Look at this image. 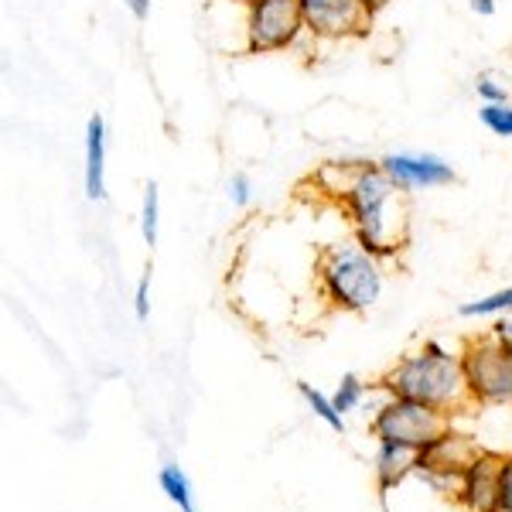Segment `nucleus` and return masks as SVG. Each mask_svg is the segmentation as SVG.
Instances as JSON below:
<instances>
[{"instance_id": "1", "label": "nucleus", "mask_w": 512, "mask_h": 512, "mask_svg": "<svg viewBox=\"0 0 512 512\" xmlns=\"http://www.w3.org/2000/svg\"><path fill=\"white\" fill-rule=\"evenodd\" d=\"M379 390L386 396H407V400L427 403V407L441 410L448 417L472 407L461 355H451L434 338H427L420 352L403 355L393 369H386L383 379H379Z\"/></svg>"}, {"instance_id": "2", "label": "nucleus", "mask_w": 512, "mask_h": 512, "mask_svg": "<svg viewBox=\"0 0 512 512\" xmlns=\"http://www.w3.org/2000/svg\"><path fill=\"white\" fill-rule=\"evenodd\" d=\"M400 188L393 185L379 164L373 161H359L352 171V178L342 188V205L349 209L352 229H355V243L366 253H373L376 260H390L400 253V236H393V222H390V205Z\"/></svg>"}, {"instance_id": "3", "label": "nucleus", "mask_w": 512, "mask_h": 512, "mask_svg": "<svg viewBox=\"0 0 512 512\" xmlns=\"http://www.w3.org/2000/svg\"><path fill=\"white\" fill-rule=\"evenodd\" d=\"M318 294L328 308L362 315L383 297V260L366 253L359 243H332L318 253L315 263Z\"/></svg>"}, {"instance_id": "4", "label": "nucleus", "mask_w": 512, "mask_h": 512, "mask_svg": "<svg viewBox=\"0 0 512 512\" xmlns=\"http://www.w3.org/2000/svg\"><path fill=\"white\" fill-rule=\"evenodd\" d=\"M461 369H465L472 403H482V407L512 403V349H506L499 338H472L461 352Z\"/></svg>"}, {"instance_id": "5", "label": "nucleus", "mask_w": 512, "mask_h": 512, "mask_svg": "<svg viewBox=\"0 0 512 512\" xmlns=\"http://www.w3.org/2000/svg\"><path fill=\"white\" fill-rule=\"evenodd\" d=\"M451 427V417L427 403L407 400V396H386V403L369 420V434L376 441L407 444V448H427L434 437Z\"/></svg>"}, {"instance_id": "6", "label": "nucleus", "mask_w": 512, "mask_h": 512, "mask_svg": "<svg viewBox=\"0 0 512 512\" xmlns=\"http://www.w3.org/2000/svg\"><path fill=\"white\" fill-rule=\"evenodd\" d=\"M301 0H253L246 4V52H284L304 35Z\"/></svg>"}, {"instance_id": "7", "label": "nucleus", "mask_w": 512, "mask_h": 512, "mask_svg": "<svg viewBox=\"0 0 512 512\" xmlns=\"http://www.w3.org/2000/svg\"><path fill=\"white\" fill-rule=\"evenodd\" d=\"M485 454V448H478L475 437L454 431L448 427L441 437H434L427 448H420V468L417 475L424 478L427 485H434L437 492H458V482L468 468L475 465Z\"/></svg>"}, {"instance_id": "8", "label": "nucleus", "mask_w": 512, "mask_h": 512, "mask_svg": "<svg viewBox=\"0 0 512 512\" xmlns=\"http://www.w3.org/2000/svg\"><path fill=\"white\" fill-rule=\"evenodd\" d=\"M301 14L308 35L321 41L366 35V24L373 18L362 0H301Z\"/></svg>"}, {"instance_id": "9", "label": "nucleus", "mask_w": 512, "mask_h": 512, "mask_svg": "<svg viewBox=\"0 0 512 512\" xmlns=\"http://www.w3.org/2000/svg\"><path fill=\"white\" fill-rule=\"evenodd\" d=\"M379 168L390 175V181L400 192H417V188H441L454 181V168L437 154H407L393 151L379 158Z\"/></svg>"}, {"instance_id": "10", "label": "nucleus", "mask_w": 512, "mask_h": 512, "mask_svg": "<svg viewBox=\"0 0 512 512\" xmlns=\"http://www.w3.org/2000/svg\"><path fill=\"white\" fill-rule=\"evenodd\" d=\"M499 468H502V454H489L461 475L454 502L465 512H499Z\"/></svg>"}, {"instance_id": "11", "label": "nucleus", "mask_w": 512, "mask_h": 512, "mask_svg": "<svg viewBox=\"0 0 512 512\" xmlns=\"http://www.w3.org/2000/svg\"><path fill=\"white\" fill-rule=\"evenodd\" d=\"M373 468H376L379 492L386 495V492L400 489V485L407 482L410 475H417L420 448H407V444H393V441H379Z\"/></svg>"}, {"instance_id": "12", "label": "nucleus", "mask_w": 512, "mask_h": 512, "mask_svg": "<svg viewBox=\"0 0 512 512\" xmlns=\"http://www.w3.org/2000/svg\"><path fill=\"white\" fill-rule=\"evenodd\" d=\"M86 198L89 202L106 198V123L99 113L86 123Z\"/></svg>"}, {"instance_id": "13", "label": "nucleus", "mask_w": 512, "mask_h": 512, "mask_svg": "<svg viewBox=\"0 0 512 512\" xmlns=\"http://www.w3.org/2000/svg\"><path fill=\"white\" fill-rule=\"evenodd\" d=\"M158 482H161V492L168 495L171 506H178V512H198L192 478H188L185 468L175 465V461H168V465H161Z\"/></svg>"}, {"instance_id": "14", "label": "nucleus", "mask_w": 512, "mask_h": 512, "mask_svg": "<svg viewBox=\"0 0 512 512\" xmlns=\"http://www.w3.org/2000/svg\"><path fill=\"white\" fill-rule=\"evenodd\" d=\"M461 318H502L512 315V287H502L489 297H478V301H465L458 308Z\"/></svg>"}, {"instance_id": "15", "label": "nucleus", "mask_w": 512, "mask_h": 512, "mask_svg": "<svg viewBox=\"0 0 512 512\" xmlns=\"http://www.w3.org/2000/svg\"><path fill=\"white\" fill-rule=\"evenodd\" d=\"M297 393L308 400V407H311V414H315L321 424L328 427V431H335V434H342L345 431V417L335 410V403H332V396H325L321 390H315L311 383H297Z\"/></svg>"}, {"instance_id": "16", "label": "nucleus", "mask_w": 512, "mask_h": 512, "mask_svg": "<svg viewBox=\"0 0 512 512\" xmlns=\"http://www.w3.org/2000/svg\"><path fill=\"white\" fill-rule=\"evenodd\" d=\"M158 226H161V192L151 181V185L144 188V205H140V233H144L147 246L158 243Z\"/></svg>"}, {"instance_id": "17", "label": "nucleus", "mask_w": 512, "mask_h": 512, "mask_svg": "<svg viewBox=\"0 0 512 512\" xmlns=\"http://www.w3.org/2000/svg\"><path fill=\"white\" fill-rule=\"evenodd\" d=\"M366 400V383H362L359 376H342V383L335 386V393H332V403H335V410L338 414H352V410H359V403Z\"/></svg>"}, {"instance_id": "18", "label": "nucleus", "mask_w": 512, "mask_h": 512, "mask_svg": "<svg viewBox=\"0 0 512 512\" xmlns=\"http://www.w3.org/2000/svg\"><path fill=\"white\" fill-rule=\"evenodd\" d=\"M478 117L495 137H512V103H482Z\"/></svg>"}, {"instance_id": "19", "label": "nucleus", "mask_w": 512, "mask_h": 512, "mask_svg": "<svg viewBox=\"0 0 512 512\" xmlns=\"http://www.w3.org/2000/svg\"><path fill=\"white\" fill-rule=\"evenodd\" d=\"M475 93L482 103H509V86L499 82L495 76H478L475 79Z\"/></svg>"}, {"instance_id": "20", "label": "nucleus", "mask_w": 512, "mask_h": 512, "mask_svg": "<svg viewBox=\"0 0 512 512\" xmlns=\"http://www.w3.org/2000/svg\"><path fill=\"white\" fill-rule=\"evenodd\" d=\"M229 198H233V205H239V209H246V205L253 202V181H250V175L236 171V175L229 178Z\"/></svg>"}, {"instance_id": "21", "label": "nucleus", "mask_w": 512, "mask_h": 512, "mask_svg": "<svg viewBox=\"0 0 512 512\" xmlns=\"http://www.w3.org/2000/svg\"><path fill=\"white\" fill-rule=\"evenodd\" d=\"M499 512H512V454L502 458L499 468Z\"/></svg>"}, {"instance_id": "22", "label": "nucleus", "mask_w": 512, "mask_h": 512, "mask_svg": "<svg viewBox=\"0 0 512 512\" xmlns=\"http://www.w3.org/2000/svg\"><path fill=\"white\" fill-rule=\"evenodd\" d=\"M134 315L137 321H147V315H151V277H140L134 291Z\"/></svg>"}, {"instance_id": "23", "label": "nucleus", "mask_w": 512, "mask_h": 512, "mask_svg": "<svg viewBox=\"0 0 512 512\" xmlns=\"http://www.w3.org/2000/svg\"><path fill=\"white\" fill-rule=\"evenodd\" d=\"M492 338H499L506 349H512V315H502L499 321L492 325V332H489Z\"/></svg>"}, {"instance_id": "24", "label": "nucleus", "mask_w": 512, "mask_h": 512, "mask_svg": "<svg viewBox=\"0 0 512 512\" xmlns=\"http://www.w3.org/2000/svg\"><path fill=\"white\" fill-rule=\"evenodd\" d=\"M123 4H127V11L134 14V18H140V21H144L147 11H151V0H123Z\"/></svg>"}, {"instance_id": "25", "label": "nucleus", "mask_w": 512, "mask_h": 512, "mask_svg": "<svg viewBox=\"0 0 512 512\" xmlns=\"http://www.w3.org/2000/svg\"><path fill=\"white\" fill-rule=\"evenodd\" d=\"M468 4H472V11L482 14V18H492L495 14V0H468Z\"/></svg>"}, {"instance_id": "26", "label": "nucleus", "mask_w": 512, "mask_h": 512, "mask_svg": "<svg viewBox=\"0 0 512 512\" xmlns=\"http://www.w3.org/2000/svg\"><path fill=\"white\" fill-rule=\"evenodd\" d=\"M362 4H366V11H369V14H376V11H379V7H383V4H386V0H362Z\"/></svg>"}, {"instance_id": "27", "label": "nucleus", "mask_w": 512, "mask_h": 512, "mask_svg": "<svg viewBox=\"0 0 512 512\" xmlns=\"http://www.w3.org/2000/svg\"><path fill=\"white\" fill-rule=\"evenodd\" d=\"M236 4H253V0H236Z\"/></svg>"}]
</instances>
